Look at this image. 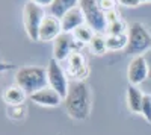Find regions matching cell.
I'll list each match as a JSON object with an SVG mask.
<instances>
[{"label":"cell","mask_w":151,"mask_h":135,"mask_svg":"<svg viewBox=\"0 0 151 135\" xmlns=\"http://www.w3.org/2000/svg\"><path fill=\"white\" fill-rule=\"evenodd\" d=\"M65 111L74 120H86L91 114V91L89 87L82 81H73L70 82L68 94L64 99Z\"/></svg>","instance_id":"6da1fadb"},{"label":"cell","mask_w":151,"mask_h":135,"mask_svg":"<svg viewBox=\"0 0 151 135\" xmlns=\"http://www.w3.org/2000/svg\"><path fill=\"white\" fill-rule=\"evenodd\" d=\"M15 85L23 88L27 96H32L33 93L48 87L47 68L40 65H26L18 68L15 73Z\"/></svg>","instance_id":"7a4b0ae2"},{"label":"cell","mask_w":151,"mask_h":135,"mask_svg":"<svg viewBox=\"0 0 151 135\" xmlns=\"http://www.w3.org/2000/svg\"><path fill=\"white\" fill-rule=\"evenodd\" d=\"M129 43L125 47V53L139 56L145 53L151 47V33L147 30V28L139 21H133L129 24Z\"/></svg>","instance_id":"3957f363"},{"label":"cell","mask_w":151,"mask_h":135,"mask_svg":"<svg viewBox=\"0 0 151 135\" xmlns=\"http://www.w3.org/2000/svg\"><path fill=\"white\" fill-rule=\"evenodd\" d=\"M79 8L83 12L85 23L95 33H104L107 28L106 12L100 8L98 0H80Z\"/></svg>","instance_id":"277c9868"},{"label":"cell","mask_w":151,"mask_h":135,"mask_svg":"<svg viewBox=\"0 0 151 135\" xmlns=\"http://www.w3.org/2000/svg\"><path fill=\"white\" fill-rule=\"evenodd\" d=\"M45 9L40 5L33 3L32 0L26 2L23 8V24L24 30H26L27 36L33 41H38V33H40V26L45 17Z\"/></svg>","instance_id":"5b68a950"},{"label":"cell","mask_w":151,"mask_h":135,"mask_svg":"<svg viewBox=\"0 0 151 135\" xmlns=\"http://www.w3.org/2000/svg\"><path fill=\"white\" fill-rule=\"evenodd\" d=\"M47 81H48V87L53 88L56 93H59L62 99H65L70 90V81L67 76V71L62 68L59 61H56L55 58L50 59L47 65Z\"/></svg>","instance_id":"8992f818"},{"label":"cell","mask_w":151,"mask_h":135,"mask_svg":"<svg viewBox=\"0 0 151 135\" xmlns=\"http://www.w3.org/2000/svg\"><path fill=\"white\" fill-rule=\"evenodd\" d=\"M67 75L71 76L73 81H82V82H85V79L88 78L89 67H88V61L82 52L74 50L67 58Z\"/></svg>","instance_id":"52a82bcc"},{"label":"cell","mask_w":151,"mask_h":135,"mask_svg":"<svg viewBox=\"0 0 151 135\" xmlns=\"http://www.w3.org/2000/svg\"><path fill=\"white\" fill-rule=\"evenodd\" d=\"M82 44H79L77 41L74 40L73 33H67L62 32L58 38L53 41V58L56 61H67V58L70 56L71 52L79 50L80 52Z\"/></svg>","instance_id":"ba28073f"},{"label":"cell","mask_w":151,"mask_h":135,"mask_svg":"<svg viewBox=\"0 0 151 135\" xmlns=\"http://www.w3.org/2000/svg\"><path fill=\"white\" fill-rule=\"evenodd\" d=\"M150 75V67H148V62L147 59L139 55V56H134L130 64H129V68H127V78H129V82L130 85H139L142 83Z\"/></svg>","instance_id":"9c48e42d"},{"label":"cell","mask_w":151,"mask_h":135,"mask_svg":"<svg viewBox=\"0 0 151 135\" xmlns=\"http://www.w3.org/2000/svg\"><path fill=\"white\" fill-rule=\"evenodd\" d=\"M60 33H62L60 18H58L55 15H45L40 26L38 41H52V40L55 41Z\"/></svg>","instance_id":"30bf717a"},{"label":"cell","mask_w":151,"mask_h":135,"mask_svg":"<svg viewBox=\"0 0 151 135\" xmlns=\"http://www.w3.org/2000/svg\"><path fill=\"white\" fill-rule=\"evenodd\" d=\"M30 97V100L36 105H40V106H45V108H56L59 106L62 102H64V99L59 96V93H56L53 88H50V87H45L40 91H36L33 93Z\"/></svg>","instance_id":"8fae6325"},{"label":"cell","mask_w":151,"mask_h":135,"mask_svg":"<svg viewBox=\"0 0 151 135\" xmlns=\"http://www.w3.org/2000/svg\"><path fill=\"white\" fill-rule=\"evenodd\" d=\"M60 24H62V32L73 33L79 26L85 24V17H83L82 9L77 6V8L68 11L67 14L60 18Z\"/></svg>","instance_id":"7c38bea8"},{"label":"cell","mask_w":151,"mask_h":135,"mask_svg":"<svg viewBox=\"0 0 151 135\" xmlns=\"http://www.w3.org/2000/svg\"><path fill=\"white\" fill-rule=\"evenodd\" d=\"M106 20H107V28L104 35H119V33H127L129 26L125 23L116 11H112L106 14Z\"/></svg>","instance_id":"4fadbf2b"},{"label":"cell","mask_w":151,"mask_h":135,"mask_svg":"<svg viewBox=\"0 0 151 135\" xmlns=\"http://www.w3.org/2000/svg\"><path fill=\"white\" fill-rule=\"evenodd\" d=\"M2 97H3L5 103H8L9 106H20L26 100L27 93L23 88H20L18 85H12V87H9L3 91Z\"/></svg>","instance_id":"5bb4252c"},{"label":"cell","mask_w":151,"mask_h":135,"mask_svg":"<svg viewBox=\"0 0 151 135\" xmlns=\"http://www.w3.org/2000/svg\"><path fill=\"white\" fill-rule=\"evenodd\" d=\"M142 100H144V93L136 85H129L127 87V106L132 112L141 114Z\"/></svg>","instance_id":"9a60e30c"},{"label":"cell","mask_w":151,"mask_h":135,"mask_svg":"<svg viewBox=\"0 0 151 135\" xmlns=\"http://www.w3.org/2000/svg\"><path fill=\"white\" fill-rule=\"evenodd\" d=\"M80 0H53L52 6H50V15H55L58 18H62L68 11L77 8Z\"/></svg>","instance_id":"2e32d148"},{"label":"cell","mask_w":151,"mask_h":135,"mask_svg":"<svg viewBox=\"0 0 151 135\" xmlns=\"http://www.w3.org/2000/svg\"><path fill=\"white\" fill-rule=\"evenodd\" d=\"M129 43V35L127 33H119V35H106V44L107 50L116 52V50H125Z\"/></svg>","instance_id":"e0dca14e"},{"label":"cell","mask_w":151,"mask_h":135,"mask_svg":"<svg viewBox=\"0 0 151 135\" xmlns=\"http://www.w3.org/2000/svg\"><path fill=\"white\" fill-rule=\"evenodd\" d=\"M94 35H95V32L88 26V24L85 23V24H82V26H79L77 29H76L74 32H73V36H74V40L77 41L79 44H89L91 43V40L94 38Z\"/></svg>","instance_id":"ac0fdd59"},{"label":"cell","mask_w":151,"mask_h":135,"mask_svg":"<svg viewBox=\"0 0 151 135\" xmlns=\"http://www.w3.org/2000/svg\"><path fill=\"white\" fill-rule=\"evenodd\" d=\"M89 49L95 55H103L107 52V44H106V35L104 33H95L94 38L89 43Z\"/></svg>","instance_id":"d6986e66"},{"label":"cell","mask_w":151,"mask_h":135,"mask_svg":"<svg viewBox=\"0 0 151 135\" xmlns=\"http://www.w3.org/2000/svg\"><path fill=\"white\" fill-rule=\"evenodd\" d=\"M141 114L144 115V118L148 121V123H151V94H144Z\"/></svg>","instance_id":"ffe728a7"},{"label":"cell","mask_w":151,"mask_h":135,"mask_svg":"<svg viewBox=\"0 0 151 135\" xmlns=\"http://www.w3.org/2000/svg\"><path fill=\"white\" fill-rule=\"evenodd\" d=\"M100 8H101L106 14L112 11H116V5H118V0H98Z\"/></svg>","instance_id":"44dd1931"},{"label":"cell","mask_w":151,"mask_h":135,"mask_svg":"<svg viewBox=\"0 0 151 135\" xmlns=\"http://www.w3.org/2000/svg\"><path fill=\"white\" fill-rule=\"evenodd\" d=\"M24 115V109L23 106H9V117L11 118H21Z\"/></svg>","instance_id":"7402d4cb"},{"label":"cell","mask_w":151,"mask_h":135,"mask_svg":"<svg viewBox=\"0 0 151 135\" xmlns=\"http://www.w3.org/2000/svg\"><path fill=\"white\" fill-rule=\"evenodd\" d=\"M15 65L12 62H5V61H0V73H5V71H9V70H14Z\"/></svg>","instance_id":"603a6c76"},{"label":"cell","mask_w":151,"mask_h":135,"mask_svg":"<svg viewBox=\"0 0 151 135\" xmlns=\"http://www.w3.org/2000/svg\"><path fill=\"white\" fill-rule=\"evenodd\" d=\"M118 3H121L124 6H129V8H134L139 5V0H118Z\"/></svg>","instance_id":"cb8c5ba5"},{"label":"cell","mask_w":151,"mask_h":135,"mask_svg":"<svg viewBox=\"0 0 151 135\" xmlns=\"http://www.w3.org/2000/svg\"><path fill=\"white\" fill-rule=\"evenodd\" d=\"M33 3H36V5H40V6H42V8H50L52 6V3H53V0H32Z\"/></svg>","instance_id":"d4e9b609"},{"label":"cell","mask_w":151,"mask_h":135,"mask_svg":"<svg viewBox=\"0 0 151 135\" xmlns=\"http://www.w3.org/2000/svg\"><path fill=\"white\" fill-rule=\"evenodd\" d=\"M139 3H151V0H139Z\"/></svg>","instance_id":"484cf974"}]
</instances>
